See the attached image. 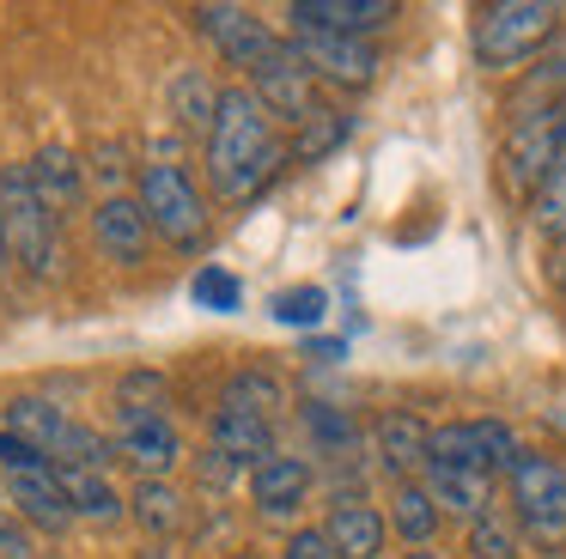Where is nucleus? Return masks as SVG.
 Segmentation results:
<instances>
[{"label": "nucleus", "instance_id": "obj_1", "mask_svg": "<svg viewBox=\"0 0 566 559\" xmlns=\"http://www.w3.org/2000/svg\"><path fill=\"white\" fill-rule=\"evenodd\" d=\"M281 140H274V116L262 109V97L250 85H226L220 92V116L208 134V182L220 201L244 207L262 194V182L281 170Z\"/></svg>", "mask_w": 566, "mask_h": 559}, {"label": "nucleus", "instance_id": "obj_2", "mask_svg": "<svg viewBox=\"0 0 566 559\" xmlns=\"http://www.w3.org/2000/svg\"><path fill=\"white\" fill-rule=\"evenodd\" d=\"M554 36H560V7L554 0H500V7H481L475 19V61L500 73L542 55Z\"/></svg>", "mask_w": 566, "mask_h": 559}, {"label": "nucleus", "instance_id": "obj_3", "mask_svg": "<svg viewBox=\"0 0 566 559\" xmlns=\"http://www.w3.org/2000/svg\"><path fill=\"white\" fill-rule=\"evenodd\" d=\"M0 225H7V250L31 280H43L55 267V207L38 194L31 165L0 170Z\"/></svg>", "mask_w": 566, "mask_h": 559}, {"label": "nucleus", "instance_id": "obj_4", "mask_svg": "<svg viewBox=\"0 0 566 559\" xmlns=\"http://www.w3.org/2000/svg\"><path fill=\"white\" fill-rule=\"evenodd\" d=\"M140 207H147L153 231H159L171 250L196 255L201 243H208V201H201V189L189 182V170L171 165V158L140 165Z\"/></svg>", "mask_w": 566, "mask_h": 559}, {"label": "nucleus", "instance_id": "obj_5", "mask_svg": "<svg viewBox=\"0 0 566 559\" xmlns=\"http://www.w3.org/2000/svg\"><path fill=\"white\" fill-rule=\"evenodd\" d=\"M560 158H566V97L512 116V128H505V182L517 194H536Z\"/></svg>", "mask_w": 566, "mask_h": 559}, {"label": "nucleus", "instance_id": "obj_6", "mask_svg": "<svg viewBox=\"0 0 566 559\" xmlns=\"http://www.w3.org/2000/svg\"><path fill=\"white\" fill-rule=\"evenodd\" d=\"M512 498H517V517L524 529L536 535L542 547H560L566 541V468L548 456H517L512 462Z\"/></svg>", "mask_w": 566, "mask_h": 559}, {"label": "nucleus", "instance_id": "obj_7", "mask_svg": "<svg viewBox=\"0 0 566 559\" xmlns=\"http://www.w3.org/2000/svg\"><path fill=\"white\" fill-rule=\"evenodd\" d=\"M524 456L517 437L505 432L500 420H451V425H432V444H427V462H444V468H475V474H493Z\"/></svg>", "mask_w": 566, "mask_h": 559}, {"label": "nucleus", "instance_id": "obj_8", "mask_svg": "<svg viewBox=\"0 0 566 559\" xmlns=\"http://www.w3.org/2000/svg\"><path fill=\"white\" fill-rule=\"evenodd\" d=\"M311 80H317V73L305 67V55H298L293 49V36H281V43H274V55L262 61L256 73H250V92L262 97V109H269V116H281V122H305L311 109Z\"/></svg>", "mask_w": 566, "mask_h": 559}, {"label": "nucleus", "instance_id": "obj_9", "mask_svg": "<svg viewBox=\"0 0 566 559\" xmlns=\"http://www.w3.org/2000/svg\"><path fill=\"white\" fill-rule=\"evenodd\" d=\"M196 31L213 36V49L244 73H256L262 61L274 55V43H281L250 7H196Z\"/></svg>", "mask_w": 566, "mask_h": 559}, {"label": "nucleus", "instance_id": "obj_10", "mask_svg": "<svg viewBox=\"0 0 566 559\" xmlns=\"http://www.w3.org/2000/svg\"><path fill=\"white\" fill-rule=\"evenodd\" d=\"M293 49L305 67L329 85H371L378 80V49L366 36H335V31H293Z\"/></svg>", "mask_w": 566, "mask_h": 559}, {"label": "nucleus", "instance_id": "obj_11", "mask_svg": "<svg viewBox=\"0 0 566 559\" xmlns=\"http://www.w3.org/2000/svg\"><path fill=\"white\" fill-rule=\"evenodd\" d=\"M92 238H98L104 262H116V267L147 262L153 219H147V207H140V194H104V201L92 207Z\"/></svg>", "mask_w": 566, "mask_h": 559}, {"label": "nucleus", "instance_id": "obj_12", "mask_svg": "<svg viewBox=\"0 0 566 559\" xmlns=\"http://www.w3.org/2000/svg\"><path fill=\"white\" fill-rule=\"evenodd\" d=\"M293 31H335V36H371L396 19V0H293L286 7Z\"/></svg>", "mask_w": 566, "mask_h": 559}, {"label": "nucleus", "instance_id": "obj_13", "mask_svg": "<svg viewBox=\"0 0 566 559\" xmlns=\"http://www.w3.org/2000/svg\"><path fill=\"white\" fill-rule=\"evenodd\" d=\"M116 456H128L140 468V481H165L184 444H177L171 420L165 413H123V432H116Z\"/></svg>", "mask_w": 566, "mask_h": 559}, {"label": "nucleus", "instance_id": "obj_14", "mask_svg": "<svg viewBox=\"0 0 566 559\" xmlns=\"http://www.w3.org/2000/svg\"><path fill=\"white\" fill-rule=\"evenodd\" d=\"M7 505H13L25 523L50 529V535H62L67 523H74V505H67V493H62L55 462L50 468H31V474H7Z\"/></svg>", "mask_w": 566, "mask_h": 559}, {"label": "nucleus", "instance_id": "obj_15", "mask_svg": "<svg viewBox=\"0 0 566 559\" xmlns=\"http://www.w3.org/2000/svg\"><path fill=\"white\" fill-rule=\"evenodd\" d=\"M427 493L439 498V510H451V517H469V523H481V517H493V474H475V468H444V462H427Z\"/></svg>", "mask_w": 566, "mask_h": 559}, {"label": "nucleus", "instance_id": "obj_16", "mask_svg": "<svg viewBox=\"0 0 566 559\" xmlns=\"http://www.w3.org/2000/svg\"><path fill=\"white\" fill-rule=\"evenodd\" d=\"M323 535H329L335 559H378V553H384V535H390V523H384L371 505H359V498H335V510H329V523H323Z\"/></svg>", "mask_w": 566, "mask_h": 559}, {"label": "nucleus", "instance_id": "obj_17", "mask_svg": "<svg viewBox=\"0 0 566 559\" xmlns=\"http://www.w3.org/2000/svg\"><path fill=\"white\" fill-rule=\"evenodd\" d=\"M311 493V462L305 456H269L250 468V498H256L269 517H286V510H298Z\"/></svg>", "mask_w": 566, "mask_h": 559}, {"label": "nucleus", "instance_id": "obj_18", "mask_svg": "<svg viewBox=\"0 0 566 559\" xmlns=\"http://www.w3.org/2000/svg\"><path fill=\"white\" fill-rule=\"evenodd\" d=\"M208 444L220 450V456H232L238 468H244V462L256 468V462L274 456V425L269 420H250V413H238V408H213Z\"/></svg>", "mask_w": 566, "mask_h": 559}, {"label": "nucleus", "instance_id": "obj_19", "mask_svg": "<svg viewBox=\"0 0 566 559\" xmlns=\"http://www.w3.org/2000/svg\"><path fill=\"white\" fill-rule=\"evenodd\" d=\"M427 444H432V425L415 420V413H384L378 420V462L396 474V481H408V474L427 468Z\"/></svg>", "mask_w": 566, "mask_h": 559}, {"label": "nucleus", "instance_id": "obj_20", "mask_svg": "<svg viewBox=\"0 0 566 559\" xmlns=\"http://www.w3.org/2000/svg\"><path fill=\"white\" fill-rule=\"evenodd\" d=\"M165 104H171V122L184 134H213V116H220V85H213L201 67H184L171 80V92H165Z\"/></svg>", "mask_w": 566, "mask_h": 559}, {"label": "nucleus", "instance_id": "obj_21", "mask_svg": "<svg viewBox=\"0 0 566 559\" xmlns=\"http://www.w3.org/2000/svg\"><path fill=\"white\" fill-rule=\"evenodd\" d=\"M55 474H62V493H67V505H74V517H92V523L123 517V498H116V486L104 481L98 468H55Z\"/></svg>", "mask_w": 566, "mask_h": 559}, {"label": "nucleus", "instance_id": "obj_22", "mask_svg": "<svg viewBox=\"0 0 566 559\" xmlns=\"http://www.w3.org/2000/svg\"><path fill=\"white\" fill-rule=\"evenodd\" d=\"M560 97H566V31L536 55V67H530L524 92H517V104H512V116H524V109H542V104H560Z\"/></svg>", "mask_w": 566, "mask_h": 559}, {"label": "nucleus", "instance_id": "obj_23", "mask_svg": "<svg viewBox=\"0 0 566 559\" xmlns=\"http://www.w3.org/2000/svg\"><path fill=\"white\" fill-rule=\"evenodd\" d=\"M220 408H238V413H250V420H269L274 425V413L286 408V389H281V377H269V371H238L232 383H226V395H220Z\"/></svg>", "mask_w": 566, "mask_h": 559}, {"label": "nucleus", "instance_id": "obj_24", "mask_svg": "<svg viewBox=\"0 0 566 559\" xmlns=\"http://www.w3.org/2000/svg\"><path fill=\"white\" fill-rule=\"evenodd\" d=\"M439 517H444L439 498H432L420 481H402V486H396V498H390V529L402 535V541H415V547H420L432 529H439Z\"/></svg>", "mask_w": 566, "mask_h": 559}, {"label": "nucleus", "instance_id": "obj_25", "mask_svg": "<svg viewBox=\"0 0 566 559\" xmlns=\"http://www.w3.org/2000/svg\"><path fill=\"white\" fill-rule=\"evenodd\" d=\"M31 182H38V194L55 207V213L80 201V165L62 152V146H43V152L31 158Z\"/></svg>", "mask_w": 566, "mask_h": 559}, {"label": "nucleus", "instance_id": "obj_26", "mask_svg": "<svg viewBox=\"0 0 566 559\" xmlns=\"http://www.w3.org/2000/svg\"><path fill=\"white\" fill-rule=\"evenodd\" d=\"M135 523L147 535H171V529H184V493H177L171 481H140L135 486Z\"/></svg>", "mask_w": 566, "mask_h": 559}, {"label": "nucleus", "instance_id": "obj_27", "mask_svg": "<svg viewBox=\"0 0 566 559\" xmlns=\"http://www.w3.org/2000/svg\"><path fill=\"white\" fill-rule=\"evenodd\" d=\"M189 304L208 310V316H232L238 304H244V280H238L232 267L208 262V267H196V280H189Z\"/></svg>", "mask_w": 566, "mask_h": 559}, {"label": "nucleus", "instance_id": "obj_28", "mask_svg": "<svg viewBox=\"0 0 566 559\" xmlns=\"http://www.w3.org/2000/svg\"><path fill=\"white\" fill-rule=\"evenodd\" d=\"M342 140H347V116L317 104L305 122H298V134H293V158H298V165H317V158H329Z\"/></svg>", "mask_w": 566, "mask_h": 559}, {"label": "nucleus", "instance_id": "obj_29", "mask_svg": "<svg viewBox=\"0 0 566 559\" xmlns=\"http://www.w3.org/2000/svg\"><path fill=\"white\" fill-rule=\"evenodd\" d=\"M530 219H536L542 238H566V158L548 170V182L530 194Z\"/></svg>", "mask_w": 566, "mask_h": 559}, {"label": "nucleus", "instance_id": "obj_30", "mask_svg": "<svg viewBox=\"0 0 566 559\" xmlns=\"http://www.w3.org/2000/svg\"><path fill=\"white\" fill-rule=\"evenodd\" d=\"M323 310H329V292L323 286H293L274 298V323H286V328H317Z\"/></svg>", "mask_w": 566, "mask_h": 559}, {"label": "nucleus", "instance_id": "obj_31", "mask_svg": "<svg viewBox=\"0 0 566 559\" xmlns=\"http://www.w3.org/2000/svg\"><path fill=\"white\" fill-rule=\"evenodd\" d=\"M469 553H475V559H512V553H517V535H512V523H500V517H481V523H469Z\"/></svg>", "mask_w": 566, "mask_h": 559}, {"label": "nucleus", "instance_id": "obj_32", "mask_svg": "<svg viewBox=\"0 0 566 559\" xmlns=\"http://www.w3.org/2000/svg\"><path fill=\"white\" fill-rule=\"evenodd\" d=\"M165 408V377L159 371H128L123 377V413H159Z\"/></svg>", "mask_w": 566, "mask_h": 559}, {"label": "nucleus", "instance_id": "obj_33", "mask_svg": "<svg viewBox=\"0 0 566 559\" xmlns=\"http://www.w3.org/2000/svg\"><path fill=\"white\" fill-rule=\"evenodd\" d=\"M31 468H50V456H43V450H31L25 437L0 432V474H31Z\"/></svg>", "mask_w": 566, "mask_h": 559}, {"label": "nucleus", "instance_id": "obj_34", "mask_svg": "<svg viewBox=\"0 0 566 559\" xmlns=\"http://www.w3.org/2000/svg\"><path fill=\"white\" fill-rule=\"evenodd\" d=\"M281 559H335V547L323 529H293V541L281 547Z\"/></svg>", "mask_w": 566, "mask_h": 559}, {"label": "nucleus", "instance_id": "obj_35", "mask_svg": "<svg viewBox=\"0 0 566 559\" xmlns=\"http://www.w3.org/2000/svg\"><path fill=\"white\" fill-rule=\"evenodd\" d=\"M305 420L317 425L323 444H354V425H347V413H335V408H305Z\"/></svg>", "mask_w": 566, "mask_h": 559}, {"label": "nucleus", "instance_id": "obj_36", "mask_svg": "<svg viewBox=\"0 0 566 559\" xmlns=\"http://www.w3.org/2000/svg\"><path fill=\"white\" fill-rule=\"evenodd\" d=\"M0 559H31V535L13 510H0Z\"/></svg>", "mask_w": 566, "mask_h": 559}, {"label": "nucleus", "instance_id": "obj_37", "mask_svg": "<svg viewBox=\"0 0 566 559\" xmlns=\"http://www.w3.org/2000/svg\"><path fill=\"white\" fill-rule=\"evenodd\" d=\"M305 352H311V359H323V365H335V359H342L347 347H342V340H311Z\"/></svg>", "mask_w": 566, "mask_h": 559}, {"label": "nucleus", "instance_id": "obj_38", "mask_svg": "<svg viewBox=\"0 0 566 559\" xmlns=\"http://www.w3.org/2000/svg\"><path fill=\"white\" fill-rule=\"evenodd\" d=\"M7 262H13V250H7V225H0V280H7Z\"/></svg>", "mask_w": 566, "mask_h": 559}, {"label": "nucleus", "instance_id": "obj_39", "mask_svg": "<svg viewBox=\"0 0 566 559\" xmlns=\"http://www.w3.org/2000/svg\"><path fill=\"white\" fill-rule=\"evenodd\" d=\"M140 559H171V553H165V547H147V553H140Z\"/></svg>", "mask_w": 566, "mask_h": 559}, {"label": "nucleus", "instance_id": "obj_40", "mask_svg": "<svg viewBox=\"0 0 566 559\" xmlns=\"http://www.w3.org/2000/svg\"><path fill=\"white\" fill-rule=\"evenodd\" d=\"M402 559H439V553H402Z\"/></svg>", "mask_w": 566, "mask_h": 559}, {"label": "nucleus", "instance_id": "obj_41", "mask_svg": "<svg viewBox=\"0 0 566 559\" xmlns=\"http://www.w3.org/2000/svg\"><path fill=\"white\" fill-rule=\"evenodd\" d=\"M560 292H566V262H560Z\"/></svg>", "mask_w": 566, "mask_h": 559}, {"label": "nucleus", "instance_id": "obj_42", "mask_svg": "<svg viewBox=\"0 0 566 559\" xmlns=\"http://www.w3.org/2000/svg\"><path fill=\"white\" fill-rule=\"evenodd\" d=\"M232 559H250V553H232Z\"/></svg>", "mask_w": 566, "mask_h": 559}, {"label": "nucleus", "instance_id": "obj_43", "mask_svg": "<svg viewBox=\"0 0 566 559\" xmlns=\"http://www.w3.org/2000/svg\"><path fill=\"white\" fill-rule=\"evenodd\" d=\"M0 510H7V505H0Z\"/></svg>", "mask_w": 566, "mask_h": 559}]
</instances>
